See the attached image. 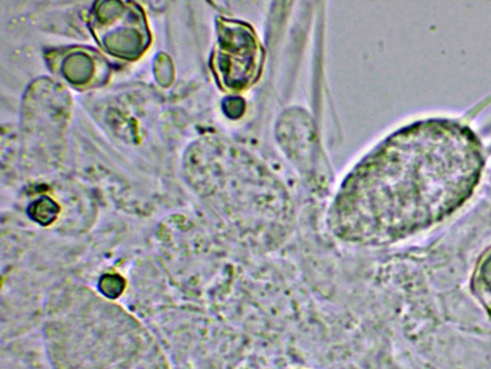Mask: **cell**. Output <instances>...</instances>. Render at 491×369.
Wrapping results in <instances>:
<instances>
[{"label": "cell", "mask_w": 491, "mask_h": 369, "mask_svg": "<svg viewBox=\"0 0 491 369\" xmlns=\"http://www.w3.org/2000/svg\"><path fill=\"white\" fill-rule=\"evenodd\" d=\"M58 213H59V207L47 198L39 199L29 207L30 217L43 225L54 222Z\"/></svg>", "instance_id": "obj_1"}, {"label": "cell", "mask_w": 491, "mask_h": 369, "mask_svg": "<svg viewBox=\"0 0 491 369\" xmlns=\"http://www.w3.org/2000/svg\"><path fill=\"white\" fill-rule=\"evenodd\" d=\"M99 288L109 298H116L124 290V280L118 275H106L99 282Z\"/></svg>", "instance_id": "obj_2"}]
</instances>
